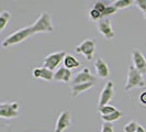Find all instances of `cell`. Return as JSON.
<instances>
[{"label":"cell","instance_id":"1","mask_svg":"<svg viewBox=\"0 0 146 132\" xmlns=\"http://www.w3.org/2000/svg\"><path fill=\"white\" fill-rule=\"evenodd\" d=\"M31 30H32V34L52 32L54 30V25H53V20H52V15H50V12L47 11L42 12L36 19V21L31 25Z\"/></svg>","mask_w":146,"mask_h":132},{"label":"cell","instance_id":"2","mask_svg":"<svg viewBox=\"0 0 146 132\" xmlns=\"http://www.w3.org/2000/svg\"><path fill=\"white\" fill-rule=\"evenodd\" d=\"M32 34V30H31V27H25V28H22L20 30H17L13 33H11L10 35H8L1 43V46L3 49L6 47H9V46H12V45H15V44L22 43L23 41H25L27 39H29Z\"/></svg>","mask_w":146,"mask_h":132},{"label":"cell","instance_id":"3","mask_svg":"<svg viewBox=\"0 0 146 132\" xmlns=\"http://www.w3.org/2000/svg\"><path fill=\"white\" fill-rule=\"evenodd\" d=\"M137 87L139 88L145 87L144 77H143V75L139 73L134 66H129L126 83H125V86H124L125 91H130L132 89Z\"/></svg>","mask_w":146,"mask_h":132},{"label":"cell","instance_id":"4","mask_svg":"<svg viewBox=\"0 0 146 132\" xmlns=\"http://www.w3.org/2000/svg\"><path fill=\"white\" fill-rule=\"evenodd\" d=\"M74 50L78 54H82L86 59L91 61L94 57V53L96 50V41L94 39H86L79 45L75 46Z\"/></svg>","mask_w":146,"mask_h":132},{"label":"cell","instance_id":"5","mask_svg":"<svg viewBox=\"0 0 146 132\" xmlns=\"http://www.w3.org/2000/svg\"><path fill=\"white\" fill-rule=\"evenodd\" d=\"M67 55V53L65 51H60V52H54V53H51L48 54L45 59H44L43 63V67H46L51 71H54L57 68V66L60 64V62L63 61L64 62V59Z\"/></svg>","mask_w":146,"mask_h":132},{"label":"cell","instance_id":"6","mask_svg":"<svg viewBox=\"0 0 146 132\" xmlns=\"http://www.w3.org/2000/svg\"><path fill=\"white\" fill-rule=\"evenodd\" d=\"M113 97H114V84L112 81H108L100 93L98 108H101L103 106L109 105L110 101L113 99Z\"/></svg>","mask_w":146,"mask_h":132},{"label":"cell","instance_id":"7","mask_svg":"<svg viewBox=\"0 0 146 132\" xmlns=\"http://www.w3.org/2000/svg\"><path fill=\"white\" fill-rule=\"evenodd\" d=\"M20 116L19 105L17 103H2L0 105V117L5 119H12Z\"/></svg>","mask_w":146,"mask_h":132},{"label":"cell","instance_id":"8","mask_svg":"<svg viewBox=\"0 0 146 132\" xmlns=\"http://www.w3.org/2000/svg\"><path fill=\"white\" fill-rule=\"evenodd\" d=\"M70 125H72V113L68 110H64L63 112L59 113L57 118L54 132H64Z\"/></svg>","mask_w":146,"mask_h":132},{"label":"cell","instance_id":"9","mask_svg":"<svg viewBox=\"0 0 146 132\" xmlns=\"http://www.w3.org/2000/svg\"><path fill=\"white\" fill-rule=\"evenodd\" d=\"M132 61H133V66L139 71L142 75L146 74V59L143 55V53L139 51L137 49H134L131 54Z\"/></svg>","mask_w":146,"mask_h":132},{"label":"cell","instance_id":"10","mask_svg":"<svg viewBox=\"0 0 146 132\" xmlns=\"http://www.w3.org/2000/svg\"><path fill=\"white\" fill-rule=\"evenodd\" d=\"M98 30L107 40H112L114 37V30L111 25V20L109 18H102L97 22Z\"/></svg>","mask_w":146,"mask_h":132},{"label":"cell","instance_id":"11","mask_svg":"<svg viewBox=\"0 0 146 132\" xmlns=\"http://www.w3.org/2000/svg\"><path fill=\"white\" fill-rule=\"evenodd\" d=\"M97 81V77L90 72L89 68H84L81 72L77 73L72 81V85H79L85 83H95Z\"/></svg>","mask_w":146,"mask_h":132},{"label":"cell","instance_id":"12","mask_svg":"<svg viewBox=\"0 0 146 132\" xmlns=\"http://www.w3.org/2000/svg\"><path fill=\"white\" fill-rule=\"evenodd\" d=\"M32 76L34 78H40V79H44V81H53L54 79V74L53 71L46 68V67H37L32 71Z\"/></svg>","mask_w":146,"mask_h":132},{"label":"cell","instance_id":"13","mask_svg":"<svg viewBox=\"0 0 146 132\" xmlns=\"http://www.w3.org/2000/svg\"><path fill=\"white\" fill-rule=\"evenodd\" d=\"M95 69L97 76L100 78H106L110 75V68L108 63L101 59H97V61L95 62Z\"/></svg>","mask_w":146,"mask_h":132},{"label":"cell","instance_id":"14","mask_svg":"<svg viewBox=\"0 0 146 132\" xmlns=\"http://www.w3.org/2000/svg\"><path fill=\"white\" fill-rule=\"evenodd\" d=\"M72 71L66 68L65 66H62L57 68V71L54 73V81H64V83H69L72 79Z\"/></svg>","mask_w":146,"mask_h":132},{"label":"cell","instance_id":"15","mask_svg":"<svg viewBox=\"0 0 146 132\" xmlns=\"http://www.w3.org/2000/svg\"><path fill=\"white\" fill-rule=\"evenodd\" d=\"M95 86V83H85V84H79V85H72L70 88V94L73 97H77L80 94H84Z\"/></svg>","mask_w":146,"mask_h":132},{"label":"cell","instance_id":"16","mask_svg":"<svg viewBox=\"0 0 146 132\" xmlns=\"http://www.w3.org/2000/svg\"><path fill=\"white\" fill-rule=\"evenodd\" d=\"M64 66H65L66 68L72 71V69H75V68L79 67L80 66V62L77 61V59L75 56L70 55V54H67L65 56V59H64Z\"/></svg>","mask_w":146,"mask_h":132},{"label":"cell","instance_id":"17","mask_svg":"<svg viewBox=\"0 0 146 132\" xmlns=\"http://www.w3.org/2000/svg\"><path fill=\"white\" fill-rule=\"evenodd\" d=\"M123 117V113L117 109L115 112L111 113V115H108V116H101V119L103 120V122H113V121H117L119 119Z\"/></svg>","mask_w":146,"mask_h":132},{"label":"cell","instance_id":"18","mask_svg":"<svg viewBox=\"0 0 146 132\" xmlns=\"http://www.w3.org/2000/svg\"><path fill=\"white\" fill-rule=\"evenodd\" d=\"M10 12L9 11H2L0 13V31H3L5 28L7 27L8 22L10 20Z\"/></svg>","mask_w":146,"mask_h":132},{"label":"cell","instance_id":"19","mask_svg":"<svg viewBox=\"0 0 146 132\" xmlns=\"http://www.w3.org/2000/svg\"><path fill=\"white\" fill-rule=\"evenodd\" d=\"M134 3V1L132 0H117L113 2V5L115 6V8L117 9H125V8L131 7L132 5Z\"/></svg>","mask_w":146,"mask_h":132},{"label":"cell","instance_id":"20","mask_svg":"<svg viewBox=\"0 0 146 132\" xmlns=\"http://www.w3.org/2000/svg\"><path fill=\"white\" fill-rule=\"evenodd\" d=\"M117 110V108L111 106V105H107V106H103L101 108H99V112L101 113V116H108V115H111L113 112H115Z\"/></svg>","mask_w":146,"mask_h":132},{"label":"cell","instance_id":"21","mask_svg":"<svg viewBox=\"0 0 146 132\" xmlns=\"http://www.w3.org/2000/svg\"><path fill=\"white\" fill-rule=\"evenodd\" d=\"M117 8H115L114 5H108L107 8H106V10L103 11L102 18H108V17H110V15L117 13Z\"/></svg>","mask_w":146,"mask_h":132},{"label":"cell","instance_id":"22","mask_svg":"<svg viewBox=\"0 0 146 132\" xmlns=\"http://www.w3.org/2000/svg\"><path fill=\"white\" fill-rule=\"evenodd\" d=\"M137 128H139L137 122L133 120V121H131L127 125H124V132H136L137 131Z\"/></svg>","mask_w":146,"mask_h":132},{"label":"cell","instance_id":"23","mask_svg":"<svg viewBox=\"0 0 146 132\" xmlns=\"http://www.w3.org/2000/svg\"><path fill=\"white\" fill-rule=\"evenodd\" d=\"M89 15H90V18H91L94 21H97V22L102 19V15H101L99 11H97L96 9H94V8L89 11Z\"/></svg>","mask_w":146,"mask_h":132},{"label":"cell","instance_id":"24","mask_svg":"<svg viewBox=\"0 0 146 132\" xmlns=\"http://www.w3.org/2000/svg\"><path fill=\"white\" fill-rule=\"evenodd\" d=\"M106 8H107V6H106V3L103 1H97V2L94 3V9H96L97 11H99L101 15L103 13V11L106 10Z\"/></svg>","mask_w":146,"mask_h":132},{"label":"cell","instance_id":"25","mask_svg":"<svg viewBox=\"0 0 146 132\" xmlns=\"http://www.w3.org/2000/svg\"><path fill=\"white\" fill-rule=\"evenodd\" d=\"M101 132H114V127L111 122H103L101 125Z\"/></svg>","mask_w":146,"mask_h":132},{"label":"cell","instance_id":"26","mask_svg":"<svg viewBox=\"0 0 146 132\" xmlns=\"http://www.w3.org/2000/svg\"><path fill=\"white\" fill-rule=\"evenodd\" d=\"M134 3L136 5V7L141 9L143 12H145L146 11V0H136V1H134Z\"/></svg>","mask_w":146,"mask_h":132},{"label":"cell","instance_id":"27","mask_svg":"<svg viewBox=\"0 0 146 132\" xmlns=\"http://www.w3.org/2000/svg\"><path fill=\"white\" fill-rule=\"evenodd\" d=\"M139 105H142L143 107H146V90H144L139 95Z\"/></svg>","mask_w":146,"mask_h":132},{"label":"cell","instance_id":"28","mask_svg":"<svg viewBox=\"0 0 146 132\" xmlns=\"http://www.w3.org/2000/svg\"><path fill=\"white\" fill-rule=\"evenodd\" d=\"M136 132H146V130L144 129V127H142V125H139V128H137V131Z\"/></svg>","mask_w":146,"mask_h":132},{"label":"cell","instance_id":"29","mask_svg":"<svg viewBox=\"0 0 146 132\" xmlns=\"http://www.w3.org/2000/svg\"><path fill=\"white\" fill-rule=\"evenodd\" d=\"M143 13H144V18L146 19V11H145V12H143Z\"/></svg>","mask_w":146,"mask_h":132}]
</instances>
